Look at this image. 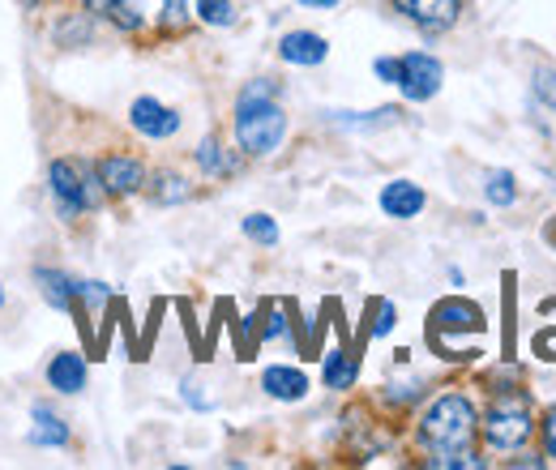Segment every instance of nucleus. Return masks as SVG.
<instances>
[{"label": "nucleus", "mask_w": 556, "mask_h": 470, "mask_svg": "<svg viewBox=\"0 0 556 470\" xmlns=\"http://www.w3.org/2000/svg\"><path fill=\"white\" fill-rule=\"evenodd\" d=\"M476 436H480V410L463 390L437 394L416 423L419 449L428 454L424 467L437 470H484L488 462L476 454Z\"/></svg>", "instance_id": "f257e3e1"}, {"label": "nucleus", "mask_w": 556, "mask_h": 470, "mask_svg": "<svg viewBox=\"0 0 556 470\" xmlns=\"http://www.w3.org/2000/svg\"><path fill=\"white\" fill-rule=\"evenodd\" d=\"M231 134H236V145L249 158H270L278 145L287 141V112L278 103V86L270 77H257L253 86L240 90Z\"/></svg>", "instance_id": "f03ea898"}, {"label": "nucleus", "mask_w": 556, "mask_h": 470, "mask_svg": "<svg viewBox=\"0 0 556 470\" xmlns=\"http://www.w3.org/2000/svg\"><path fill=\"white\" fill-rule=\"evenodd\" d=\"M480 436L492 454H518L535 436V403L527 390L509 385L496 390L488 410L480 415Z\"/></svg>", "instance_id": "7ed1b4c3"}, {"label": "nucleus", "mask_w": 556, "mask_h": 470, "mask_svg": "<svg viewBox=\"0 0 556 470\" xmlns=\"http://www.w3.org/2000/svg\"><path fill=\"white\" fill-rule=\"evenodd\" d=\"M48 189L56 198V209L61 218H77V214H90L99 209V202L108 198L103 185H99V172L81 158H56L48 167Z\"/></svg>", "instance_id": "20e7f679"}, {"label": "nucleus", "mask_w": 556, "mask_h": 470, "mask_svg": "<svg viewBox=\"0 0 556 470\" xmlns=\"http://www.w3.org/2000/svg\"><path fill=\"white\" fill-rule=\"evenodd\" d=\"M488 330V317L480 304H471V300H441L437 308H432V317H428V338H432V346H445L450 338H480Z\"/></svg>", "instance_id": "39448f33"}, {"label": "nucleus", "mask_w": 556, "mask_h": 470, "mask_svg": "<svg viewBox=\"0 0 556 470\" xmlns=\"http://www.w3.org/2000/svg\"><path fill=\"white\" fill-rule=\"evenodd\" d=\"M441 81H445V65L432 56V52H407L399 56V90L407 103H428L441 94Z\"/></svg>", "instance_id": "423d86ee"}, {"label": "nucleus", "mask_w": 556, "mask_h": 470, "mask_svg": "<svg viewBox=\"0 0 556 470\" xmlns=\"http://www.w3.org/2000/svg\"><path fill=\"white\" fill-rule=\"evenodd\" d=\"M94 172H99V185L108 198H134L146 189V167L134 154H103L94 163Z\"/></svg>", "instance_id": "0eeeda50"}, {"label": "nucleus", "mask_w": 556, "mask_h": 470, "mask_svg": "<svg viewBox=\"0 0 556 470\" xmlns=\"http://www.w3.org/2000/svg\"><path fill=\"white\" fill-rule=\"evenodd\" d=\"M412 26L428 30V35H441L450 30L458 17H463V0H390Z\"/></svg>", "instance_id": "6e6552de"}, {"label": "nucleus", "mask_w": 556, "mask_h": 470, "mask_svg": "<svg viewBox=\"0 0 556 470\" xmlns=\"http://www.w3.org/2000/svg\"><path fill=\"white\" fill-rule=\"evenodd\" d=\"M129 125L141 137H150V141H167V137L180 134V112L167 107V103H159V99H150V94H141V99H134V107H129Z\"/></svg>", "instance_id": "1a4fd4ad"}, {"label": "nucleus", "mask_w": 556, "mask_h": 470, "mask_svg": "<svg viewBox=\"0 0 556 470\" xmlns=\"http://www.w3.org/2000/svg\"><path fill=\"white\" fill-rule=\"evenodd\" d=\"M278 56L295 68H317V65H326L330 43H326L317 30H287V35L278 39Z\"/></svg>", "instance_id": "9d476101"}, {"label": "nucleus", "mask_w": 556, "mask_h": 470, "mask_svg": "<svg viewBox=\"0 0 556 470\" xmlns=\"http://www.w3.org/2000/svg\"><path fill=\"white\" fill-rule=\"evenodd\" d=\"M262 390L275 398V403H304L308 398V377L291 364H270L262 372Z\"/></svg>", "instance_id": "9b49d317"}, {"label": "nucleus", "mask_w": 556, "mask_h": 470, "mask_svg": "<svg viewBox=\"0 0 556 470\" xmlns=\"http://www.w3.org/2000/svg\"><path fill=\"white\" fill-rule=\"evenodd\" d=\"M381 209L390 214V218H399V223H407V218H416V214H424V205H428V198H424V189H419L416 180H390L386 189H381Z\"/></svg>", "instance_id": "f8f14e48"}, {"label": "nucleus", "mask_w": 556, "mask_h": 470, "mask_svg": "<svg viewBox=\"0 0 556 470\" xmlns=\"http://www.w3.org/2000/svg\"><path fill=\"white\" fill-rule=\"evenodd\" d=\"M48 385L56 394H81L86 390V359L73 355V351H61L48 359Z\"/></svg>", "instance_id": "ddd939ff"}, {"label": "nucleus", "mask_w": 556, "mask_h": 470, "mask_svg": "<svg viewBox=\"0 0 556 470\" xmlns=\"http://www.w3.org/2000/svg\"><path fill=\"white\" fill-rule=\"evenodd\" d=\"M35 282H39V295L56 313H73V304H77V278H70L65 269H35Z\"/></svg>", "instance_id": "4468645a"}, {"label": "nucleus", "mask_w": 556, "mask_h": 470, "mask_svg": "<svg viewBox=\"0 0 556 470\" xmlns=\"http://www.w3.org/2000/svg\"><path fill=\"white\" fill-rule=\"evenodd\" d=\"M30 415H35V428H30V445H39V449H43V445H48V449H65V445H70L73 432H70V423H65L56 410H48V406H35Z\"/></svg>", "instance_id": "2eb2a0df"}, {"label": "nucleus", "mask_w": 556, "mask_h": 470, "mask_svg": "<svg viewBox=\"0 0 556 470\" xmlns=\"http://www.w3.org/2000/svg\"><path fill=\"white\" fill-rule=\"evenodd\" d=\"M193 158H198L202 176H210V180H223V176H236V172H240V158H236L218 137H206V141L193 150Z\"/></svg>", "instance_id": "dca6fc26"}, {"label": "nucleus", "mask_w": 556, "mask_h": 470, "mask_svg": "<svg viewBox=\"0 0 556 470\" xmlns=\"http://www.w3.org/2000/svg\"><path fill=\"white\" fill-rule=\"evenodd\" d=\"M146 193L154 205H180L193 198V185L180 172H150L146 176Z\"/></svg>", "instance_id": "f3484780"}, {"label": "nucleus", "mask_w": 556, "mask_h": 470, "mask_svg": "<svg viewBox=\"0 0 556 470\" xmlns=\"http://www.w3.org/2000/svg\"><path fill=\"white\" fill-rule=\"evenodd\" d=\"M355 377H359V359L351 355L348 346H339V351L326 355V364H321V381H326L330 390H351Z\"/></svg>", "instance_id": "a211bd4d"}, {"label": "nucleus", "mask_w": 556, "mask_h": 470, "mask_svg": "<svg viewBox=\"0 0 556 470\" xmlns=\"http://www.w3.org/2000/svg\"><path fill=\"white\" fill-rule=\"evenodd\" d=\"M399 107H377V112H330V120L339 125V129H355V134H364V129H386V125H399Z\"/></svg>", "instance_id": "6ab92c4d"}, {"label": "nucleus", "mask_w": 556, "mask_h": 470, "mask_svg": "<svg viewBox=\"0 0 556 470\" xmlns=\"http://www.w3.org/2000/svg\"><path fill=\"white\" fill-rule=\"evenodd\" d=\"M484 198L496 209H509V205L518 202V176L509 167H492L484 176Z\"/></svg>", "instance_id": "aec40b11"}, {"label": "nucleus", "mask_w": 556, "mask_h": 470, "mask_svg": "<svg viewBox=\"0 0 556 470\" xmlns=\"http://www.w3.org/2000/svg\"><path fill=\"white\" fill-rule=\"evenodd\" d=\"M198 22L202 26H214V30H223V26H231L236 22V0H198Z\"/></svg>", "instance_id": "412c9836"}, {"label": "nucleus", "mask_w": 556, "mask_h": 470, "mask_svg": "<svg viewBox=\"0 0 556 470\" xmlns=\"http://www.w3.org/2000/svg\"><path fill=\"white\" fill-rule=\"evenodd\" d=\"M244 236H249L253 244H262V249H275L278 223L270 218V214H249V218H244Z\"/></svg>", "instance_id": "4be33fe9"}, {"label": "nucleus", "mask_w": 556, "mask_h": 470, "mask_svg": "<svg viewBox=\"0 0 556 470\" xmlns=\"http://www.w3.org/2000/svg\"><path fill=\"white\" fill-rule=\"evenodd\" d=\"M77 304L86 313H103L112 304V287L108 282H77Z\"/></svg>", "instance_id": "5701e85b"}, {"label": "nucleus", "mask_w": 556, "mask_h": 470, "mask_svg": "<svg viewBox=\"0 0 556 470\" xmlns=\"http://www.w3.org/2000/svg\"><path fill=\"white\" fill-rule=\"evenodd\" d=\"M531 94L540 99V107H553L556 112V68L553 65H540L531 73Z\"/></svg>", "instance_id": "b1692460"}, {"label": "nucleus", "mask_w": 556, "mask_h": 470, "mask_svg": "<svg viewBox=\"0 0 556 470\" xmlns=\"http://www.w3.org/2000/svg\"><path fill=\"white\" fill-rule=\"evenodd\" d=\"M90 17H94L90 9H86V13H73L70 22H61V26H56V39H61L65 48H73L77 39L86 43V39H90Z\"/></svg>", "instance_id": "393cba45"}, {"label": "nucleus", "mask_w": 556, "mask_h": 470, "mask_svg": "<svg viewBox=\"0 0 556 470\" xmlns=\"http://www.w3.org/2000/svg\"><path fill=\"white\" fill-rule=\"evenodd\" d=\"M394 326H399V308H394L390 300H377V308H372V330H368V334L386 338Z\"/></svg>", "instance_id": "a878e982"}, {"label": "nucleus", "mask_w": 556, "mask_h": 470, "mask_svg": "<svg viewBox=\"0 0 556 470\" xmlns=\"http://www.w3.org/2000/svg\"><path fill=\"white\" fill-rule=\"evenodd\" d=\"M424 398V381H407V385H386V403L390 406H412Z\"/></svg>", "instance_id": "bb28decb"}, {"label": "nucleus", "mask_w": 556, "mask_h": 470, "mask_svg": "<svg viewBox=\"0 0 556 470\" xmlns=\"http://www.w3.org/2000/svg\"><path fill=\"white\" fill-rule=\"evenodd\" d=\"M167 30H180L189 22V0H163V17H159Z\"/></svg>", "instance_id": "cd10ccee"}, {"label": "nucleus", "mask_w": 556, "mask_h": 470, "mask_svg": "<svg viewBox=\"0 0 556 470\" xmlns=\"http://www.w3.org/2000/svg\"><path fill=\"white\" fill-rule=\"evenodd\" d=\"M540 441H544V458L556 462V406H548L540 419Z\"/></svg>", "instance_id": "c85d7f7f"}, {"label": "nucleus", "mask_w": 556, "mask_h": 470, "mask_svg": "<svg viewBox=\"0 0 556 470\" xmlns=\"http://www.w3.org/2000/svg\"><path fill=\"white\" fill-rule=\"evenodd\" d=\"M372 73H377L386 86H394V81H399V56H381V61H372Z\"/></svg>", "instance_id": "c756f323"}, {"label": "nucleus", "mask_w": 556, "mask_h": 470, "mask_svg": "<svg viewBox=\"0 0 556 470\" xmlns=\"http://www.w3.org/2000/svg\"><path fill=\"white\" fill-rule=\"evenodd\" d=\"M291 334V321H287V317H282V313H270V317H266V338H270V342H278V338H287Z\"/></svg>", "instance_id": "7c9ffc66"}, {"label": "nucleus", "mask_w": 556, "mask_h": 470, "mask_svg": "<svg viewBox=\"0 0 556 470\" xmlns=\"http://www.w3.org/2000/svg\"><path fill=\"white\" fill-rule=\"evenodd\" d=\"M121 4H125V0H86V9H90V13H103V17H112Z\"/></svg>", "instance_id": "2f4dec72"}, {"label": "nucleus", "mask_w": 556, "mask_h": 470, "mask_svg": "<svg viewBox=\"0 0 556 470\" xmlns=\"http://www.w3.org/2000/svg\"><path fill=\"white\" fill-rule=\"evenodd\" d=\"M295 4H304V9H334V4H343V0H295Z\"/></svg>", "instance_id": "473e14b6"}, {"label": "nucleus", "mask_w": 556, "mask_h": 470, "mask_svg": "<svg viewBox=\"0 0 556 470\" xmlns=\"http://www.w3.org/2000/svg\"><path fill=\"white\" fill-rule=\"evenodd\" d=\"M509 467H544V458H535V454H527V458H518V462H509Z\"/></svg>", "instance_id": "72a5a7b5"}, {"label": "nucleus", "mask_w": 556, "mask_h": 470, "mask_svg": "<svg viewBox=\"0 0 556 470\" xmlns=\"http://www.w3.org/2000/svg\"><path fill=\"white\" fill-rule=\"evenodd\" d=\"M0 304H4V291H0Z\"/></svg>", "instance_id": "f704fd0d"}, {"label": "nucleus", "mask_w": 556, "mask_h": 470, "mask_svg": "<svg viewBox=\"0 0 556 470\" xmlns=\"http://www.w3.org/2000/svg\"><path fill=\"white\" fill-rule=\"evenodd\" d=\"M26 4H39V0H26Z\"/></svg>", "instance_id": "c9c22d12"}]
</instances>
